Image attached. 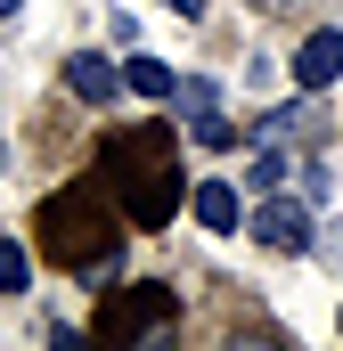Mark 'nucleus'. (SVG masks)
Here are the masks:
<instances>
[{"label": "nucleus", "mask_w": 343, "mask_h": 351, "mask_svg": "<svg viewBox=\"0 0 343 351\" xmlns=\"http://www.w3.org/2000/svg\"><path fill=\"white\" fill-rule=\"evenodd\" d=\"M261 147H278V139H319V98L303 90L294 106H278V114H261V131H254Z\"/></svg>", "instance_id": "6e6552de"}, {"label": "nucleus", "mask_w": 343, "mask_h": 351, "mask_svg": "<svg viewBox=\"0 0 343 351\" xmlns=\"http://www.w3.org/2000/svg\"><path fill=\"white\" fill-rule=\"evenodd\" d=\"M106 188L123 204L131 229H164L188 196V172H180V131L172 123H131V131H106Z\"/></svg>", "instance_id": "f257e3e1"}, {"label": "nucleus", "mask_w": 343, "mask_h": 351, "mask_svg": "<svg viewBox=\"0 0 343 351\" xmlns=\"http://www.w3.org/2000/svg\"><path fill=\"white\" fill-rule=\"evenodd\" d=\"M172 106H180L188 123H204V114H213V82H172Z\"/></svg>", "instance_id": "9d476101"}, {"label": "nucleus", "mask_w": 343, "mask_h": 351, "mask_svg": "<svg viewBox=\"0 0 343 351\" xmlns=\"http://www.w3.org/2000/svg\"><path fill=\"white\" fill-rule=\"evenodd\" d=\"M164 8H180V16H196V8H204V0H164Z\"/></svg>", "instance_id": "ddd939ff"}, {"label": "nucleus", "mask_w": 343, "mask_h": 351, "mask_svg": "<svg viewBox=\"0 0 343 351\" xmlns=\"http://www.w3.org/2000/svg\"><path fill=\"white\" fill-rule=\"evenodd\" d=\"M0 294H25V254L16 245H0Z\"/></svg>", "instance_id": "9b49d317"}, {"label": "nucleus", "mask_w": 343, "mask_h": 351, "mask_svg": "<svg viewBox=\"0 0 343 351\" xmlns=\"http://www.w3.org/2000/svg\"><path fill=\"white\" fill-rule=\"evenodd\" d=\"M188 213H196L204 229H221V237L246 221V204H237V188H229V180H204V188H188Z\"/></svg>", "instance_id": "0eeeda50"}, {"label": "nucleus", "mask_w": 343, "mask_h": 351, "mask_svg": "<svg viewBox=\"0 0 343 351\" xmlns=\"http://www.w3.org/2000/svg\"><path fill=\"white\" fill-rule=\"evenodd\" d=\"M343 74V33H311L303 49H294V82L303 90H327Z\"/></svg>", "instance_id": "39448f33"}, {"label": "nucleus", "mask_w": 343, "mask_h": 351, "mask_svg": "<svg viewBox=\"0 0 343 351\" xmlns=\"http://www.w3.org/2000/svg\"><path fill=\"white\" fill-rule=\"evenodd\" d=\"M254 8H303V0H254Z\"/></svg>", "instance_id": "4468645a"}, {"label": "nucleus", "mask_w": 343, "mask_h": 351, "mask_svg": "<svg viewBox=\"0 0 343 351\" xmlns=\"http://www.w3.org/2000/svg\"><path fill=\"white\" fill-rule=\"evenodd\" d=\"M172 319H180V294L172 278H147V286H123L106 311H98V343H156Z\"/></svg>", "instance_id": "7ed1b4c3"}, {"label": "nucleus", "mask_w": 343, "mask_h": 351, "mask_svg": "<svg viewBox=\"0 0 343 351\" xmlns=\"http://www.w3.org/2000/svg\"><path fill=\"white\" fill-rule=\"evenodd\" d=\"M123 254V204L106 180H74L41 204V262L58 269H115Z\"/></svg>", "instance_id": "f03ea898"}, {"label": "nucleus", "mask_w": 343, "mask_h": 351, "mask_svg": "<svg viewBox=\"0 0 343 351\" xmlns=\"http://www.w3.org/2000/svg\"><path fill=\"white\" fill-rule=\"evenodd\" d=\"M66 90H74V98H90V106H106V98L123 90V66H106V58L74 49V58H66Z\"/></svg>", "instance_id": "423d86ee"}, {"label": "nucleus", "mask_w": 343, "mask_h": 351, "mask_svg": "<svg viewBox=\"0 0 343 351\" xmlns=\"http://www.w3.org/2000/svg\"><path fill=\"white\" fill-rule=\"evenodd\" d=\"M123 90H139V98H172V66H164V58H131V66H123Z\"/></svg>", "instance_id": "1a4fd4ad"}, {"label": "nucleus", "mask_w": 343, "mask_h": 351, "mask_svg": "<svg viewBox=\"0 0 343 351\" xmlns=\"http://www.w3.org/2000/svg\"><path fill=\"white\" fill-rule=\"evenodd\" d=\"M246 229H254V245H270V254H303L311 245V213L286 204V196H270L261 213H246Z\"/></svg>", "instance_id": "20e7f679"}, {"label": "nucleus", "mask_w": 343, "mask_h": 351, "mask_svg": "<svg viewBox=\"0 0 343 351\" xmlns=\"http://www.w3.org/2000/svg\"><path fill=\"white\" fill-rule=\"evenodd\" d=\"M278 180H286V156H254V188L261 196H278Z\"/></svg>", "instance_id": "f8f14e48"}, {"label": "nucleus", "mask_w": 343, "mask_h": 351, "mask_svg": "<svg viewBox=\"0 0 343 351\" xmlns=\"http://www.w3.org/2000/svg\"><path fill=\"white\" fill-rule=\"evenodd\" d=\"M0 16H16V0H0Z\"/></svg>", "instance_id": "2eb2a0df"}]
</instances>
